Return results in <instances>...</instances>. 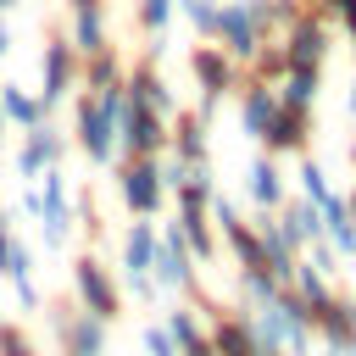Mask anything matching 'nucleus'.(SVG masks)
Listing matches in <instances>:
<instances>
[{"mask_svg":"<svg viewBox=\"0 0 356 356\" xmlns=\"http://www.w3.org/2000/svg\"><path fill=\"white\" fill-rule=\"evenodd\" d=\"M150 256H156V222L139 217L122 234V273H150Z\"/></svg>","mask_w":356,"mask_h":356,"instance_id":"obj_26","label":"nucleus"},{"mask_svg":"<svg viewBox=\"0 0 356 356\" xmlns=\"http://www.w3.org/2000/svg\"><path fill=\"white\" fill-rule=\"evenodd\" d=\"M72 300H78V312H89L100 323H111L122 312V289L106 273V261H95V256H78L72 261Z\"/></svg>","mask_w":356,"mask_h":356,"instance_id":"obj_2","label":"nucleus"},{"mask_svg":"<svg viewBox=\"0 0 356 356\" xmlns=\"http://www.w3.org/2000/svg\"><path fill=\"white\" fill-rule=\"evenodd\" d=\"M61 150H67V139L39 122V128H28V145L17 150V172L22 178H39L44 167H61Z\"/></svg>","mask_w":356,"mask_h":356,"instance_id":"obj_15","label":"nucleus"},{"mask_svg":"<svg viewBox=\"0 0 356 356\" xmlns=\"http://www.w3.org/2000/svg\"><path fill=\"white\" fill-rule=\"evenodd\" d=\"M0 145H6V117H0Z\"/></svg>","mask_w":356,"mask_h":356,"instance_id":"obj_53","label":"nucleus"},{"mask_svg":"<svg viewBox=\"0 0 356 356\" xmlns=\"http://www.w3.org/2000/svg\"><path fill=\"white\" fill-rule=\"evenodd\" d=\"M250 228H256V239H261V256H267V273H273L278 284H289V267H295V239L284 234V222L261 211V217H256Z\"/></svg>","mask_w":356,"mask_h":356,"instance_id":"obj_13","label":"nucleus"},{"mask_svg":"<svg viewBox=\"0 0 356 356\" xmlns=\"http://www.w3.org/2000/svg\"><path fill=\"white\" fill-rule=\"evenodd\" d=\"M306 134H312V111L306 106H278L273 122L261 128L267 150H306Z\"/></svg>","mask_w":356,"mask_h":356,"instance_id":"obj_14","label":"nucleus"},{"mask_svg":"<svg viewBox=\"0 0 356 356\" xmlns=\"http://www.w3.org/2000/svg\"><path fill=\"white\" fill-rule=\"evenodd\" d=\"M178 6H184L189 28H195L200 39H211V22H217V0H178Z\"/></svg>","mask_w":356,"mask_h":356,"instance_id":"obj_38","label":"nucleus"},{"mask_svg":"<svg viewBox=\"0 0 356 356\" xmlns=\"http://www.w3.org/2000/svg\"><path fill=\"white\" fill-rule=\"evenodd\" d=\"M39 234H44V250H61L72 234V206H39Z\"/></svg>","mask_w":356,"mask_h":356,"instance_id":"obj_33","label":"nucleus"},{"mask_svg":"<svg viewBox=\"0 0 356 356\" xmlns=\"http://www.w3.org/2000/svg\"><path fill=\"white\" fill-rule=\"evenodd\" d=\"M167 134H172L167 117L128 106L117 117V156H167Z\"/></svg>","mask_w":356,"mask_h":356,"instance_id":"obj_7","label":"nucleus"},{"mask_svg":"<svg viewBox=\"0 0 356 356\" xmlns=\"http://www.w3.org/2000/svg\"><path fill=\"white\" fill-rule=\"evenodd\" d=\"M245 189H250V200H256L261 211H273V206L284 200V178H278L273 156H256V161L245 167Z\"/></svg>","mask_w":356,"mask_h":356,"instance_id":"obj_24","label":"nucleus"},{"mask_svg":"<svg viewBox=\"0 0 356 356\" xmlns=\"http://www.w3.org/2000/svg\"><path fill=\"white\" fill-rule=\"evenodd\" d=\"M122 95H128V106H139V111L172 117V89H167V78H161L150 61H139L134 72H122Z\"/></svg>","mask_w":356,"mask_h":356,"instance_id":"obj_11","label":"nucleus"},{"mask_svg":"<svg viewBox=\"0 0 356 356\" xmlns=\"http://www.w3.org/2000/svg\"><path fill=\"white\" fill-rule=\"evenodd\" d=\"M245 323H250V339H256L261 356H289V323H284L278 306H256Z\"/></svg>","mask_w":356,"mask_h":356,"instance_id":"obj_18","label":"nucleus"},{"mask_svg":"<svg viewBox=\"0 0 356 356\" xmlns=\"http://www.w3.org/2000/svg\"><path fill=\"white\" fill-rule=\"evenodd\" d=\"M67 44H72V56H95V50L106 44V11H100V0L72 6V33H67Z\"/></svg>","mask_w":356,"mask_h":356,"instance_id":"obj_19","label":"nucleus"},{"mask_svg":"<svg viewBox=\"0 0 356 356\" xmlns=\"http://www.w3.org/2000/svg\"><path fill=\"white\" fill-rule=\"evenodd\" d=\"M145 356H178V345H172V334H167L161 323L145 328Z\"/></svg>","mask_w":356,"mask_h":356,"instance_id":"obj_40","label":"nucleus"},{"mask_svg":"<svg viewBox=\"0 0 356 356\" xmlns=\"http://www.w3.org/2000/svg\"><path fill=\"white\" fill-rule=\"evenodd\" d=\"M273 95H278V106H306V111H312L317 95H323V72H317V67H289Z\"/></svg>","mask_w":356,"mask_h":356,"instance_id":"obj_22","label":"nucleus"},{"mask_svg":"<svg viewBox=\"0 0 356 356\" xmlns=\"http://www.w3.org/2000/svg\"><path fill=\"white\" fill-rule=\"evenodd\" d=\"M167 150H172L184 167H200V161L211 156V145H206V122H200L195 111H178V134H167Z\"/></svg>","mask_w":356,"mask_h":356,"instance_id":"obj_20","label":"nucleus"},{"mask_svg":"<svg viewBox=\"0 0 356 356\" xmlns=\"http://www.w3.org/2000/svg\"><path fill=\"white\" fill-rule=\"evenodd\" d=\"M345 33H350V39H356V17H350V22H345Z\"/></svg>","mask_w":356,"mask_h":356,"instance_id":"obj_52","label":"nucleus"},{"mask_svg":"<svg viewBox=\"0 0 356 356\" xmlns=\"http://www.w3.org/2000/svg\"><path fill=\"white\" fill-rule=\"evenodd\" d=\"M278 289H284V284H278L267 267L239 273V295H245V306H250V312H256V306H273V300H278Z\"/></svg>","mask_w":356,"mask_h":356,"instance_id":"obj_32","label":"nucleus"},{"mask_svg":"<svg viewBox=\"0 0 356 356\" xmlns=\"http://www.w3.org/2000/svg\"><path fill=\"white\" fill-rule=\"evenodd\" d=\"M178 189V206H195V211H206V200L217 195V184H211V167L200 161V167H184V178L172 184Z\"/></svg>","mask_w":356,"mask_h":356,"instance_id":"obj_30","label":"nucleus"},{"mask_svg":"<svg viewBox=\"0 0 356 356\" xmlns=\"http://www.w3.org/2000/svg\"><path fill=\"white\" fill-rule=\"evenodd\" d=\"M273 111H278V95H273L267 83H250L245 100H239V128H245V139H261V128L273 122Z\"/></svg>","mask_w":356,"mask_h":356,"instance_id":"obj_23","label":"nucleus"},{"mask_svg":"<svg viewBox=\"0 0 356 356\" xmlns=\"http://www.w3.org/2000/svg\"><path fill=\"white\" fill-rule=\"evenodd\" d=\"M189 72H195L200 95H228V89H239V61H228L217 44H195V50H189Z\"/></svg>","mask_w":356,"mask_h":356,"instance_id":"obj_10","label":"nucleus"},{"mask_svg":"<svg viewBox=\"0 0 356 356\" xmlns=\"http://www.w3.org/2000/svg\"><path fill=\"white\" fill-rule=\"evenodd\" d=\"M72 145H78L89 161H100V167L117 161V128H111V117H100V106H95L89 95L72 100Z\"/></svg>","mask_w":356,"mask_h":356,"instance_id":"obj_5","label":"nucleus"},{"mask_svg":"<svg viewBox=\"0 0 356 356\" xmlns=\"http://www.w3.org/2000/svg\"><path fill=\"white\" fill-rule=\"evenodd\" d=\"M122 278H128V289H134V300H156V295H161V289L150 284V273H122Z\"/></svg>","mask_w":356,"mask_h":356,"instance_id":"obj_41","label":"nucleus"},{"mask_svg":"<svg viewBox=\"0 0 356 356\" xmlns=\"http://www.w3.org/2000/svg\"><path fill=\"white\" fill-rule=\"evenodd\" d=\"M317 211H323V245H328L334 256H356V222H350L345 200H339V195H328Z\"/></svg>","mask_w":356,"mask_h":356,"instance_id":"obj_21","label":"nucleus"},{"mask_svg":"<svg viewBox=\"0 0 356 356\" xmlns=\"http://www.w3.org/2000/svg\"><path fill=\"white\" fill-rule=\"evenodd\" d=\"M278 222H284V234H289L295 245H312V239H323V211H317L312 200H295V206H289Z\"/></svg>","mask_w":356,"mask_h":356,"instance_id":"obj_28","label":"nucleus"},{"mask_svg":"<svg viewBox=\"0 0 356 356\" xmlns=\"http://www.w3.org/2000/svg\"><path fill=\"white\" fill-rule=\"evenodd\" d=\"M306 267H317V273H328V267H334V250H328L323 239H312V256H306Z\"/></svg>","mask_w":356,"mask_h":356,"instance_id":"obj_43","label":"nucleus"},{"mask_svg":"<svg viewBox=\"0 0 356 356\" xmlns=\"http://www.w3.org/2000/svg\"><path fill=\"white\" fill-rule=\"evenodd\" d=\"M334 356H356V345H345V350H334Z\"/></svg>","mask_w":356,"mask_h":356,"instance_id":"obj_50","label":"nucleus"},{"mask_svg":"<svg viewBox=\"0 0 356 356\" xmlns=\"http://www.w3.org/2000/svg\"><path fill=\"white\" fill-rule=\"evenodd\" d=\"M350 161H356V150H350Z\"/></svg>","mask_w":356,"mask_h":356,"instance_id":"obj_55","label":"nucleus"},{"mask_svg":"<svg viewBox=\"0 0 356 356\" xmlns=\"http://www.w3.org/2000/svg\"><path fill=\"white\" fill-rule=\"evenodd\" d=\"M11 6H17V0H0V17H6V11H11Z\"/></svg>","mask_w":356,"mask_h":356,"instance_id":"obj_51","label":"nucleus"},{"mask_svg":"<svg viewBox=\"0 0 356 356\" xmlns=\"http://www.w3.org/2000/svg\"><path fill=\"white\" fill-rule=\"evenodd\" d=\"M50 328L61 339V356H106V323L78 312V300L50 306Z\"/></svg>","mask_w":356,"mask_h":356,"instance_id":"obj_4","label":"nucleus"},{"mask_svg":"<svg viewBox=\"0 0 356 356\" xmlns=\"http://www.w3.org/2000/svg\"><path fill=\"white\" fill-rule=\"evenodd\" d=\"M206 345H211L217 356H261L256 339H250V323H245V317H222V312H211Z\"/></svg>","mask_w":356,"mask_h":356,"instance_id":"obj_16","label":"nucleus"},{"mask_svg":"<svg viewBox=\"0 0 356 356\" xmlns=\"http://www.w3.org/2000/svg\"><path fill=\"white\" fill-rule=\"evenodd\" d=\"M345 200V211H350V222H356V184H350V195H339Z\"/></svg>","mask_w":356,"mask_h":356,"instance_id":"obj_48","label":"nucleus"},{"mask_svg":"<svg viewBox=\"0 0 356 356\" xmlns=\"http://www.w3.org/2000/svg\"><path fill=\"white\" fill-rule=\"evenodd\" d=\"M150 284H156V289H172V295H189V289H200V267H195V256L184 250L178 228H156Z\"/></svg>","mask_w":356,"mask_h":356,"instance_id":"obj_3","label":"nucleus"},{"mask_svg":"<svg viewBox=\"0 0 356 356\" xmlns=\"http://www.w3.org/2000/svg\"><path fill=\"white\" fill-rule=\"evenodd\" d=\"M167 334H172V345L184 350V345H195V339H206V323L195 317V306H178V312H167V323H161Z\"/></svg>","mask_w":356,"mask_h":356,"instance_id":"obj_34","label":"nucleus"},{"mask_svg":"<svg viewBox=\"0 0 356 356\" xmlns=\"http://www.w3.org/2000/svg\"><path fill=\"white\" fill-rule=\"evenodd\" d=\"M172 228H178V239H184V250H189L195 261H211V256H217V234H211V217H206V211H195V206H178Z\"/></svg>","mask_w":356,"mask_h":356,"instance_id":"obj_17","label":"nucleus"},{"mask_svg":"<svg viewBox=\"0 0 356 356\" xmlns=\"http://www.w3.org/2000/svg\"><path fill=\"white\" fill-rule=\"evenodd\" d=\"M312 328L328 339V350H345V345H356V300H345V295H328V300L317 306Z\"/></svg>","mask_w":356,"mask_h":356,"instance_id":"obj_12","label":"nucleus"},{"mask_svg":"<svg viewBox=\"0 0 356 356\" xmlns=\"http://www.w3.org/2000/svg\"><path fill=\"white\" fill-rule=\"evenodd\" d=\"M211 39H222L217 50L228 56V61H250L261 44H267V33L250 22V11L239 6V0H228V6H217V22H211Z\"/></svg>","mask_w":356,"mask_h":356,"instance_id":"obj_6","label":"nucleus"},{"mask_svg":"<svg viewBox=\"0 0 356 356\" xmlns=\"http://www.w3.org/2000/svg\"><path fill=\"white\" fill-rule=\"evenodd\" d=\"M139 22H145V33H161L172 22V0H139Z\"/></svg>","mask_w":356,"mask_h":356,"instance_id":"obj_39","label":"nucleus"},{"mask_svg":"<svg viewBox=\"0 0 356 356\" xmlns=\"http://www.w3.org/2000/svg\"><path fill=\"white\" fill-rule=\"evenodd\" d=\"M278 50H284L289 67H323V56H328V28L300 11V17L284 28V44H278Z\"/></svg>","mask_w":356,"mask_h":356,"instance_id":"obj_9","label":"nucleus"},{"mask_svg":"<svg viewBox=\"0 0 356 356\" xmlns=\"http://www.w3.org/2000/svg\"><path fill=\"white\" fill-rule=\"evenodd\" d=\"M178 356H217V350H211V345H206V339H195V345H184V350H178Z\"/></svg>","mask_w":356,"mask_h":356,"instance_id":"obj_46","label":"nucleus"},{"mask_svg":"<svg viewBox=\"0 0 356 356\" xmlns=\"http://www.w3.org/2000/svg\"><path fill=\"white\" fill-rule=\"evenodd\" d=\"M11 284H17V306L22 312H39V284L33 278H11Z\"/></svg>","mask_w":356,"mask_h":356,"instance_id":"obj_42","label":"nucleus"},{"mask_svg":"<svg viewBox=\"0 0 356 356\" xmlns=\"http://www.w3.org/2000/svg\"><path fill=\"white\" fill-rule=\"evenodd\" d=\"M217 111H222V95H200V106H195V117H200V122H211Z\"/></svg>","mask_w":356,"mask_h":356,"instance_id":"obj_44","label":"nucleus"},{"mask_svg":"<svg viewBox=\"0 0 356 356\" xmlns=\"http://www.w3.org/2000/svg\"><path fill=\"white\" fill-rule=\"evenodd\" d=\"M83 83H89V89H111V83H122V56H117L111 44H100L95 56H83Z\"/></svg>","mask_w":356,"mask_h":356,"instance_id":"obj_29","label":"nucleus"},{"mask_svg":"<svg viewBox=\"0 0 356 356\" xmlns=\"http://www.w3.org/2000/svg\"><path fill=\"white\" fill-rule=\"evenodd\" d=\"M289 284H295V295L312 306V317H317V306L334 295V289H328V278H323L317 267H306V261H295V267H289Z\"/></svg>","mask_w":356,"mask_h":356,"instance_id":"obj_31","label":"nucleus"},{"mask_svg":"<svg viewBox=\"0 0 356 356\" xmlns=\"http://www.w3.org/2000/svg\"><path fill=\"white\" fill-rule=\"evenodd\" d=\"M72 6H89V0H72Z\"/></svg>","mask_w":356,"mask_h":356,"instance_id":"obj_54","label":"nucleus"},{"mask_svg":"<svg viewBox=\"0 0 356 356\" xmlns=\"http://www.w3.org/2000/svg\"><path fill=\"white\" fill-rule=\"evenodd\" d=\"M222 239H228V250H234L239 273H256V267H267V256H261V239H256V228H250V222L228 217V222H222Z\"/></svg>","mask_w":356,"mask_h":356,"instance_id":"obj_27","label":"nucleus"},{"mask_svg":"<svg viewBox=\"0 0 356 356\" xmlns=\"http://www.w3.org/2000/svg\"><path fill=\"white\" fill-rule=\"evenodd\" d=\"M39 83H44V89H39V106H44V111L78 89V56H72L67 39H50V44H44V56H39Z\"/></svg>","mask_w":356,"mask_h":356,"instance_id":"obj_8","label":"nucleus"},{"mask_svg":"<svg viewBox=\"0 0 356 356\" xmlns=\"http://www.w3.org/2000/svg\"><path fill=\"white\" fill-rule=\"evenodd\" d=\"M250 67H256V83H267V89L289 72V61H284V50H278V44H261V50L250 56Z\"/></svg>","mask_w":356,"mask_h":356,"instance_id":"obj_36","label":"nucleus"},{"mask_svg":"<svg viewBox=\"0 0 356 356\" xmlns=\"http://www.w3.org/2000/svg\"><path fill=\"white\" fill-rule=\"evenodd\" d=\"M295 184H300V200H312V206H323V200L334 195V189H328V172H323V167H317L312 156H306V161L295 167Z\"/></svg>","mask_w":356,"mask_h":356,"instance_id":"obj_35","label":"nucleus"},{"mask_svg":"<svg viewBox=\"0 0 356 356\" xmlns=\"http://www.w3.org/2000/svg\"><path fill=\"white\" fill-rule=\"evenodd\" d=\"M323 6H328V11H339V22H350V17H356V0H323Z\"/></svg>","mask_w":356,"mask_h":356,"instance_id":"obj_45","label":"nucleus"},{"mask_svg":"<svg viewBox=\"0 0 356 356\" xmlns=\"http://www.w3.org/2000/svg\"><path fill=\"white\" fill-rule=\"evenodd\" d=\"M345 111L356 117V78H350V95H345Z\"/></svg>","mask_w":356,"mask_h":356,"instance_id":"obj_49","label":"nucleus"},{"mask_svg":"<svg viewBox=\"0 0 356 356\" xmlns=\"http://www.w3.org/2000/svg\"><path fill=\"white\" fill-rule=\"evenodd\" d=\"M0 356H39V339L22 323H0Z\"/></svg>","mask_w":356,"mask_h":356,"instance_id":"obj_37","label":"nucleus"},{"mask_svg":"<svg viewBox=\"0 0 356 356\" xmlns=\"http://www.w3.org/2000/svg\"><path fill=\"white\" fill-rule=\"evenodd\" d=\"M111 167H117V195H122V206H128L134 217H156L161 200H167L156 156H117Z\"/></svg>","mask_w":356,"mask_h":356,"instance_id":"obj_1","label":"nucleus"},{"mask_svg":"<svg viewBox=\"0 0 356 356\" xmlns=\"http://www.w3.org/2000/svg\"><path fill=\"white\" fill-rule=\"evenodd\" d=\"M11 50V28H6V17H0V56Z\"/></svg>","mask_w":356,"mask_h":356,"instance_id":"obj_47","label":"nucleus"},{"mask_svg":"<svg viewBox=\"0 0 356 356\" xmlns=\"http://www.w3.org/2000/svg\"><path fill=\"white\" fill-rule=\"evenodd\" d=\"M0 117H6V122H17V128L28 134V128H39V122H44V106H39V95H28L22 83H0Z\"/></svg>","mask_w":356,"mask_h":356,"instance_id":"obj_25","label":"nucleus"}]
</instances>
